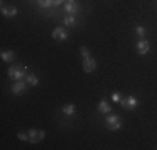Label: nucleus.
Here are the masks:
<instances>
[{
    "label": "nucleus",
    "mask_w": 157,
    "mask_h": 150,
    "mask_svg": "<svg viewBox=\"0 0 157 150\" xmlns=\"http://www.w3.org/2000/svg\"><path fill=\"white\" fill-rule=\"evenodd\" d=\"M9 77L15 78V80H22L24 77H27V67L25 65H17L9 69Z\"/></svg>",
    "instance_id": "nucleus-1"
},
{
    "label": "nucleus",
    "mask_w": 157,
    "mask_h": 150,
    "mask_svg": "<svg viewBox=\"0 0 157 150\" xmlns=\"http://www.w3.org/2000/svg\"><path fill=\"white\" fill-rule=\"evenodd\" d=\"M105 127L109 130H119L122 127V120L119 115H109V117L105 118Z\"/></svg>",
    "instance_id": "nucleus-2"
},
{
    "label": "nucleus",
    "mask_w": 157,
    "mask_h": 150,
    "mask_svg": "<svg viewBox=\"0 0 157 150\" xmlns=\"http://www.w3.org/2000/svg\"><path fill=\"white\" fill-rule=\"evenodd\" d=\"M121 107H124L127 108V110H132V108H136L137 107V99L136 97H132V95H129V97H125V99H121Z\"/></svg>",
    "instance_id": "nucleus-3"
},
{
    "label": "nucleus",
    "mask_w": 157,
    "mask_h": 150,
    "mask_svg": "<svg viewBox=\"0 0 157 150\" xmlns=\"http://www.w3.org/2000/svg\"><path fill=\"white\" fill-rule=\"evenodd\" d=\"M44 137H45V132H44V130L32 129L30 132H29V142H30V144H37V142L42 140Z\"/></svg>",
    "instance_id": "nucleus-4"
},
{
    "label": "nucleus",
    "mask_w": 157,
    "mask_h": 150,
    "mask_svg": "<svg viewBox=\"0 0 157 150\" xmlns=\"http://www.w3.org/2000/svg\"><path fill=\"white\" fill-rule=\"evenodd\" d=\"M149 50H151V45H149L147 40L140 39L139 42H137V54L139 55H147Z\"/></svg>",
    "instance_id": "nucleus-5"
},
{
    "label": "nucleus",
    "mask_w": 157,
    "mask_h": 150,
    "mask_svg": "<svg viewBox=\"0 0 157 150\" xmlns=\"http://www.w3.org/2000/svg\"><path fill=\"white\" fill-rule=\"evenodd\" d=\"M78 9H80V5H78V2L77 0H67L65 2V12L67 13H77L78 12Z\"/></svg>",
    "instance_id": "nucleus-6"
},
{
    "label": "nucleus",
    "mask_w": 157,
    "mask_h": 150,
    "mask_svg": "<svg viewBox=\"0 0 157 150\" xmlns=\"http://www.w3.org/2000/svg\"><path fill=\"white\" fill-rule=\"evenodd\" d=\"M84 72H87V73H92L95 70V67H97V63H95V60L92 58V57H87V58H84Z\"/></svg>",
    "instance_id": "nucleus-7"
},
{
    "label": "nucleus",
    "mask_w": 157,
    "mask_h": 150,
    "mask_svg": "<svg viewBox=\"0 0 157 150\" xmlns=\"http://www.w3.org/2000/svg\"><path fill=\"white\" fill-rule=\"evenodd\" d=\"M67 32L63 30L62 27H57V28H54V32H52V39L54 40H67Z\"/></svg>",
    "instance_id": "nucleus-8"
},
{
    "label": "nucleus",
    "mask_w": 157,
    "mask_h": 150,
    "mask_svg": "<svg viewBox=\"0 0 157 150\" xmlns=\"http://www.w3.org/2000/svg\"><path fill=\"white\" fill-rule=\"evenodd\" d=\"M25 88H27V84H25L24 80H17L15 84L12 85V93H15V95H18V93L25 92Z\"/></svg>",
    "instance_id": "nucleus-9"
},
{
    "label": "nucleus",
    "mask_w": 157,
    "mask_h": 150,
    "mask_svg": "<svg viewBox=\"0 0 157 150\" xmlns=\"http://www.w3.org/2000/svg\"><path fill=\"white\" fill-rule=\"evenodd\" d=\"M97 110H99L100 114H110L112 107H110V105L105 102V100H100V102H99V105H97Z\"/></svg>",
    "instance_id": "nucleus-10"
},
{
    "label": "nucleus",
    "mask_w": 157,
    "mask_h": 150,
    "mask_svg": "<svg viewBox=\"0 0 157 150\" xmlns=\"http://www.w3.org/2000/svg\"><path fill=\"white\" fill-rule=\"evenodd\" d=\"M0 57H2V60H3V62L10 63L13 58H15V55H13V52H10V50H3L2 54H0Z\"/></svg>",
    "instance_id": "nucleus-11"
},
{
    "label": "nucleus",
    "mask_w": 157,
    "mask_h": 150,
    "mask_svg": "<svg viewBox=\"0 0 157 150\" xmlns=\"http://www.w3.org/2000/svg\"><path fill=\"white\" fill-rule=\"evenodd\" d=\"M74 112H75V105L74 103H67L62 107V114H65V115H74Z\"/></svg>",
    "instance_id": "nucleus-12"
},
{
    "label": "nucleus",
    "mask_w": 157,
    "mask_h": 150,
    "mask_svg": "<svg viewBox=\"0 0 157 150\" xmlns=\"http://www.w3.org/2000/svg\"><path fill=\"white\" fill-rule=\"evenodd\" d=\"M25 80H27V84L32 85V87H37V85H39V78H37V75H33V73H29L27 77H25Z\"/></svg>",
    "instance_id": "nucleus-13"
},
{
    "label": "nucleus",
    "mask_w": 157,
    "mask_h": 150,
    "mask_svg": "<svg viewBox=\"0 0 157 150\" xmlns=\"http://www.w3.org/2000/svg\"><path fill=\"white\" fill-rule=\"evenodd\" d=\"M63 25H67V27H70V25H75V17H74L72 13L65 15V17H63Z\"/></svg>",
    "instance_id": "nucleus-14"
},
{
    "label": "nucleus",
    "mask_w": 157,
    "mask_h": 150,
    "mask_svg": "<svg viewBox=\"0 0 157 150\" xmlns=\"http://www.w3.org/2000/svg\"><path fill=\"white\" fill-rule=\"evenodd\" d=\"M37 3H39L42 9H47V7L54 5V0H37Z\"/></svg>",
    "instance_id": "nucleus-15"
},
{
    "label": "nucleus",
    "mask_w": 157,
    "mask_h": 150,
    "mask_svg": "<svg viewBox=\"0 0 157 150\" xmlns=\"http://www.w3.org/2000/svg\"><path fill=\"white\" fill-rule=\"evenodd\" d=\"M136 32H137V35H139L140 39H144V35L147 33V28L142 27V25H137V27H136Z\"/></svg>",
    "instance_id": "nucleus-16"
},
{
    "label": "nucleus",
    "mask_w": 157,
    "mask_h": 150,
    "mask_svg": "<svg viewBox=\"0 0 157 150\" xmlns=\"http://www.w3.org/2000/svg\"><path fill=\"white\" fill-rule=\"evenodd\" d=\"M80 54H82V57H84V58L90 57V52H89L87 47H80Z\"/></svg>",
    "instance_id": "nucleus-17"
},
{
    "label": "nucleus",
    "mask_w": 157,
    "mask_h": 150,
    "mask_svg": "<svg viewBox=\"0 0 157 150\" xmlns=\"http://www.w3.org/2000/svg\"><path fill=\"white\" fill-rule=\"evenodd\" d=\"M121 99H122V97H121V93H119V92L112 93V100H114V102H121Z\"/></svg>",
    "instance_id": "nucleus-18"
},
{
    "label": "nucleus",
    "mask_w": 157,
    "mask_h": 150,
    "mask_svg": "<svg viewBox=\"0 0 157 150\" xmlns=\"http://www.w3.org/2000/svg\"><path fill=\"white\" fill-rule=\"evenodd\" d=\"M17 137L20 138V140H24V142H25V140H29V133H25V132H20V133L17 135Z\"/></svg>",
    "instance_id": "nucleus-19"
},
{
    "label": "nucleus",
    "mask_w": 157,
    "mask_h": 150,
    "mask_svg": "<svg viewBox=\"0 0 157 150\" xmlns=\"http://www.w3.org/2000/svg\"><path fill=\"white\" fill-rule=\"evenodd\" d=\"M15 15H17V9H15V7L9 9V17H15Z\"/></svg>",
    "instance_id": "nucleus-20"
},
{
    "label": "nucleus",
    "mask_w": 157,
    "mask_h": 150,
    "mask_svg": "<svg viewBox=\"0 0 157 150\" xmlns=\"http://www.w3.org/2000/svg\"><path fill=\"white\" fill-rule=\"evenodd\" d=\"M2 15L3 17H9V9H5L3 5H2Z\"/></svg>",
    "instance_id": "nucleus-21"
},
{
    "label": "nucleus",
    "mask_w": 157,
    "mask_h": 150,
    "mask_svg": "<svg viewBox=\"0 0 157 150\" xmlns=\"http://www.w3.org/2000/svg\"><path fill=\"white\" fill-rule=\"evenodd\" d=\"M63 2H67V0H54V5L57 7V5H62Z\"/></svg>",
    "instance_id": "nucleus-22"
}]
</instances>
